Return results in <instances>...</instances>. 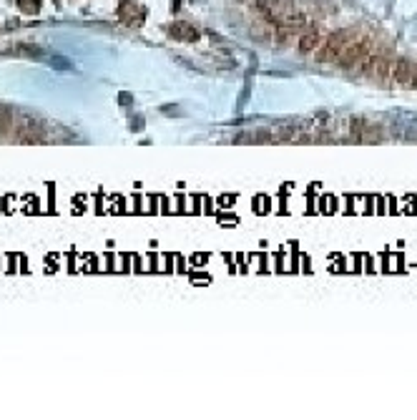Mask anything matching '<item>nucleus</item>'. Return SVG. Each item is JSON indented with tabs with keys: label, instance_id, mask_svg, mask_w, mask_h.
I'll list each match as a JSON object with an SVG mask.
<instances>
[{
	"label": "nucleus",
	"instance_id": "7ed1b4c3",
	"mask_svg": "<svg viewBox=\"0 0 417 420\" xmlns=\"http://www.w3.org/2000/svg\"><path fill=\"white\" fill-rule=\"evenodd\" d=\"M319 40H322V33H319V30H306V33L299 38V51H302V53H312V51L319 46Z\"/></svg>",
	"mask_w": 417,
	"mask_h": 420
},
{
	"label": "nucleus",
	"instance_id": "f257e3e1",
	"mask_svg": "<svg viewBox=\"0 0 417 420\" xmlns=\"http://www.w3.org/2000/svg\"><path fill=\"white\" fill-rule=\"evenodd\" d=\"M352 43V33L349 30H339V33H334L332 38H329L324 46L319 48V56H317V60L319 63H327V60H337L339 56H342V51Z\"/></svg>",
	"mask_w": 417,
	"mask_h": 420
},
{
	"label": "nucleus",
	"instance_id": "f03ea898",
	"mask_svg": "<svg viewBox=\"0 0 417 420\" xmlns=\"http://www.w3.org/2000/svg\"><path fill=\"white\" fill-rule=\"evenodd\" d=\"M392 78L397 81V83H402V86L415 83V78H417V65L410 63L407 58H400L397 63L392 65Z\"/></svg>",
	"mask_w": 417,
	"mask_h": 420
},
{
	"label": "nucleus",
	"instance_id": "39448f33",
	"mask_svg": "<svg viewBox=\"0 0 417 420\" xmlns=\"http://www.w3.org/2000/svg\"><path fill=\"white\" fill-rule=\"evenodd\" d=\"M51 63L56 65V68H68V65H71L68 60H63V58H58V56H53V58H51Z\"/></svg>",
	"mask_w": 417,
	"mask_h": 420
},
{
	"label": "nucleus",
	"instance_id": "20e7f679",
	"mask_svg": "<svg viewBox=\"0 0 417 420\" xmlns=\"http://www.w3.org/2000/svg\"><path fill=\"white\" fill-rule=\"evenodd\" d=\"M171 33L179 35V38H184V40H194L196 38V30L191 26H186V23H173L171 26Z\"/></svg>",
	"mask_w": 417,
	"mask_h": 420
}]
</instances>
